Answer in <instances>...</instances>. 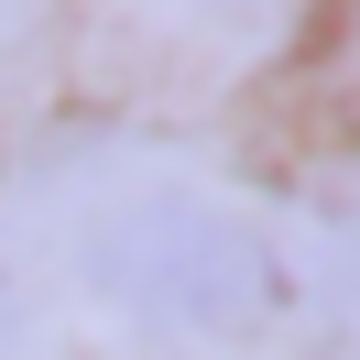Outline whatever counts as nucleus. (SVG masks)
<instances>
[{"label":"nucleus","instance_id":"20e7f679","mask_svg":"<svg viewBox=\"0 0 360 360\" xmlns=\"http://www.w3.org/2000/svg\"><path fill=\"white\" fill-rule=\"evenodd\" d=\"M22 328H33V306H22V284L0 273V360H22Z\"/></svg>","mask_w":360,"mask_h":360},{"label":"nucleus","instance_id":"f03ea898","mask_svg":"<svg viewBox=\"0 0 360 360\" xmlns=\"http://www.w3.org/2000/svg\"><path fill=\"white\" fill-rule=\"evenodd\" d=\"M284 273H295V295H306L338 338H360V186L306 219V251H295Z\"/></svg>","mask_w":360,"mask_h":360},{"label":"nucleus","instance_id":"7ed1b4c3","mask_svg":"<svg viewBox=\"0 0 360 360\" xmlns=\"http://www.w3.org/2000/svg\"><path fill=\"white\" fill-rule=\"evenodd\" d=\"M164 11L197 33H273V11H295V0H164Z\"/></svg>","mask_w":360,"mask_h":360},{"label":"nucleus","instance_id":"f257e3e1","mask_svg":"<svg viewBox=\"0 0 360 360\" xmlns=\"http://www.w3.org/2000/svg\"><path fill=\"white\" fill-rule=\"evenodd\" d=\"M77 273L110 316H131L153 338H251L295 306L273 229L229 197H197V186H153V197L98 207L77 240Z\"/></svg>","mask_w":360,"mask_h":360},{"label":"nucleus","instance_id":"39448f33","mask_svg":"<svg viewBox=\"0 0 360 360\" xmlns=\"http://www.w3.org/2000/svg\"><path fill=\"white\" fill-rule=\"evenodd\" d=\"M22 22H33V0H0V55L22 44Z\"/></svg>","mask_w":360,"mask_h":360}]
</instances>
